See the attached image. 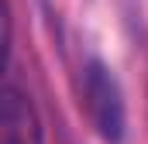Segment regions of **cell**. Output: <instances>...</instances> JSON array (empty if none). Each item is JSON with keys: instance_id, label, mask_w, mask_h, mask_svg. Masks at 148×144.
I'll use <instances>...</instances> for the list:
<instances>
[{"instance_id": "7a4b0ae2", "label": "cell", "mask_w": 148, "mask_h": 144, "mask_svg": "<svg viewBox=\"0 0 148 144\" xmlns=\"http://www.w3.org/2000/svg\"><path fill=\"white\" fill-rule=\"evenodd\" d=\"M0 137L3 144H41V124H38V110L31 96L7 79L3 82V107H0Z\"/></svg>"}, {"instance_id": "6da1fadb", "label": "cell", "mask_w": 148, "mask_h": 144, "mask_svg": "<svg viewBox=\"0 0 148 144\" xmlns=\"http://www.w3.org/2000/svg\"><path fill=\"white\" fill-rule=\"evenodd\" d=\"M79 107L86 124L103 144H121L127 134V107H124V89L107 62L90 58L83 65V89H79Z\"/></svg>"}]
</instances>
